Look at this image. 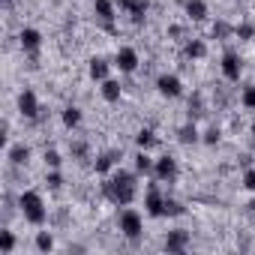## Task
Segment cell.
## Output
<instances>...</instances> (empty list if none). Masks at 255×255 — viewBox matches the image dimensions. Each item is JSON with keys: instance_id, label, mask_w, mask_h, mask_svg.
<instances>
[{"instance_id": "d4e9b609", "label": "cell", "mask_w": 255, "mask_h": 255, "mask_svg": "<svg viewBox=\"0 0 255 255\" xmlns=\"http://www.w3.org/2000/svg\"><path fill=\"white\" fill-rule=\"evenodd\" d=\"M12 249H15V234L12 231H3V234H0V252L9 255Z\"/></svg>"}, {"instance_id": "4316f807", "label": "cell", "mask_w": 255, "mask_h": 255, "mask_svg": "<svg viewBox=\"0 0 255 255\" xmlns=\"http://www.w3.org/2000/svg\"><path fill=\"white\" fill-rule=\"evenodd\" d=\"M234 33H237V39H252V36H255V27H252V24H237Z\"/></svg>"}, {"instance_id": "30bf717a", "label": "cell", "mask_w": 255, "mask_h": 255, "mask_svg": "<svg viewBox=\"0 0 255 255\" xmlns=\"http://www.w3.org/2000/svg\"><path fill=\"white\" fill-rule=\"evenodd\" d=\"M186 246H189V231H183V228L168 231V237H165V252H183Z\"/></svg>"}, {"instance_id": "7c38bea8", "label": "cell", "mask_w": 255, "mask_h": 255, "mask_svg": "<svg viewBox=\"0 0 255 255\" xmlns=\"http://www.w3.org/2000/svg\"><path fill=\"white\" fill-rule=\"evenodd\" d=\"M222 72H225L228 81H237V78H240V57H237L234 51H225V57H222Z\"/></svg>"}, {"instance_id": "5b68a950", "label": "cell", "mask_w": 255, "mask_h": 255, "mask_svg": "<svg viewBox=\"0 0 255 255\" xmlns=\"http://www.w3.org/2000/svg\"><path fill=\"white\" fill-rule=\"evenodd\" d=\"M114 66H117L120 72H135V66H138V51H135V48H120L117 57H114Z\"/></svg>"}, {"instance_id": "1f68e13d", "label": "cell", "mask_w": 255, "mask_h": 255, "mask_svg": "<svg viewBox=\"0 0 255 255\" xmlns=\"http://www.w3.org/2000/svg\"><path fill=\"white\" fill-rule=\"evenodd\" d=\"M204 141H207V144H216V141H219V129H216V126L204 132Z\"/></svg>"}, {"instance_id": "2e32d148", "label": "cell", "mask_w": 255, "mask_h": 255, "mask_svg": "<svg viewBox=\"0 0 255 255\" xmlns=\"http://www.w3.org/2000/svg\"><path fill=\"white\" fill-rule=\"evenodd\" d=\"M90 78H93V81H105V78H108V63H105L102 57H93V60H90Z\"/></svg>"}, {"instance_id": "4dcf8cb0", "label": "cell", "mask_w": 255, "mask_h": 255, "mask_svg": "<svg viewBox=\"0 0 255 255\" xmlns=\"http://www.w3.org/2000/svg\"><path fill=\"white\" fill-rule=\"evenodd\" d=\"M45 162H48L51 168H57V165H60V153H57V150H45Z\"/></svg>"}, {"instance_id": "d6a6232c", "label": "cell", "mask_w": 255, "mask_h": 255, "mask_svg": "<svg viewBox=\"0 0 255 255\" xmlns=\"http://www.w3.org/2000/svg\"><path fill=\"white\" fill-rule=\"evenodd\" d=\"M243 186H246V189H255V171H252V168L243 174Z\"/></svg>"}, {"instance_id": "83f0119b", "label": "cell", "mask_w": 255, "mask_h": 255, "mask_svg": "<svg viewBox=\"0 0 255 255\" xmlns=\"http://www.w3.org/2000/svg\"><path fill=\"white\" fill-rule=\"evenodd\" d=\"M45 183H48V189H60V186H63V177H60V171L54 168V171L45 177Z\"/></svg>"}, {"instance_id": "9c48e42d", "label": "cell", "mask_w": 255, "mask_h": 255, "mask_svg": "<svg viewBox=\"0 0 255 255\" xmlns=\"http://www.w3.org/2000/svg\"><path fill=\"white\" fill-rule=\"evenodd\" d=\"M162 204H165V195H162V192H159V186L153 183V186L147 189L144 207H147V213H150V216H162Z\"/></svg>"}, {"instance_id": "e575fe53", "label": "cell", "mask_w": 255, "mask_h": 255, "mask_svg": "<svg viewBox=\"0 0 255 255\" xmlns=\"http://www.w3.org/2000/svg\"><path fill=\"white\" fill-rule=\"evenodd\" d=\"M249 207H252V210H255V201H252V204H249Z\"/></svg>"}, {"instance_id": "ac0fdd59", "label": "cell", "mask_w": 255, "mask_h": 255, "mask_svg": "<svg viewBox=\"0 0 255 255\" xmlns=\"http://www.w3.org/2000/svg\"><path fill=\"white\" fill-rule=\"evenodd\" d=\"M117 159H120V153H114V150H111V153H102V156H99V159L93 162L96 174H105V171H108V168H111V165H114Z\"/></svg>"}, {"instance_id": "ba28073f", "label": "cell", "mask_w": 255, "mask_h": 255, "mask_svg": "<svg viewBox=\"0 0 255 255\" xmlns=\"http://www.w3.org/2000/svg\"><path fill=\"white\" fill-rule=\"evenodd\" d=\"M93 12H96V18L105 24V30H114V3L111 0H93Z\"/></svg>"}, {"instance_id": "603a6c76", "label": "cell", "mask_w": 255, "mask_h": 255, "mask_svg": "<svg viewBox=\"0 0 255 255\" xmlns=\"http://www.w3.org/2000/svg\"><path fill=\"white\" fill-rule=\"evenodd\" d=\"M36 249H39V252H51V249H54V237H51L48 231H39V234H36Z\"/></svg>"}, {"instance_id": "e0dca14e", "label": "cell", "mask_w": 255, "mask_h": 255, "mask_svg": "<svg viewBox=\"0 0 255 255\" xmlns=\"http://www.w3.org/2000/svg\"><path fill=\"white\" fill-rule=\"evenodd\" d=\"M120 93H123L120 81H111V78H105V81H102V96H105L108 102H117V99H120Z\"/></svg>"}, {"instance_id": "9a60e30c", "label": "cell", "mask_w": 255, "mask_h": 255, "mask_svg": "<svg viewBox=\"0 0 255 255\" xmlns=\"http://www.w3.org/2000/svg\"><path fill=\"white\" fill-rule=\"evenodd\" d=\"M183 54H186L189 60H201V57L207 54V45H204L201 39H192V42H186V48H183Z\"/></svg>"}, {"instance_id": "277c9868", "label": "cell", "mask_w": 255, "mask_h": 255, "mask_svg": "<svg viewBox=\"0 0 255 255\" xmlns=\"http://www.w3.org/2000/svg\"><path fill=\"white\" fill-rule=\"evenodd\" d=\"M141 228H144V222H141V216L135 213V210H123L120 213V231L126 234V237H138L141 234Z\"/></svg>"}, {"instance_id": "3957f363", "label": "cell", "mask_w": 255, "mask_h": 255, "mask_svg": "<svg viewBox=\"0 0 255 255\" xmlns=\"http://www.w3.org/2000/svg\"><path fill=\"white\" fill-rule=\"evenodd\" d=\"M117 6L129 15L135 24H141L144 21V12L150 9V0H117Z\"/></svg>"}, {"instance_id": "cb8c5ba5", "label": "cell", "mask_w": 255, "mask_h": 255, "mask_svg": "<svg viewBox=\"0 0 255 255\" xmlns=\"http://www.w3.org/2000/svg\"><path fill=\"white\" fill-rule=\"evenodd\" d=\"M63 123L69 126V129H72V126H78V123H81V111H78L75 105H69V108L63 111Z\"/></svg>"}, {"instance_id": "7a4b0ae2", "label": "cell", "mask_w": 255, "mask_h": 255, "mask_svg": "<svg viewBox=\"0 0 255 255\" xmlns=\"http://www.w3.org/2000/svg\"><path fill=\"white\" fill-rule=\"evenodd\" d=\"M18 204H21V213H24V219H27V222H33V225H42V222H45L48 210H45V204H42L39 192H24V195L18 198Z\"/></svg>"}, {"instance_id": "d6986e66", "label": "cell", "mask_w": 255, "mask_h": 255, "mask_svg": "<svg viewBox=\"0 0 255 255\" xmlns=\"http://www.w3.org/2000/svg\"><path fill=\"white\" fill-rule=\"evenodd\" d=\"M177 138H180V144H195V141H198V129H195V123H186V126H180Z\"/></svg>"}, {"instance_id": "f546056e", "label": "cell", "mask_w": 255, "mask_h": 255, "mask_svg": "<svg viewBox=\"0 0 255 255\" xmlns=\"http://www.w3.org/2000/svg\"><path fill=\"white\" fill-rule=\"evenodd\" d=\"M240 102H243L246 108H255V87H246L243 96H240Z\"/></svg>"}, {"instance_id": "6da1fadb", "label": "cell", "mask_w": 255, "mask_h": 255, "mask_svg": "<svg viewBox=\"0 0 255 255\" xmlns=\"http://www.w3.org/2000/svg\"><path fill=\"white\" fill-rule=\"evenodd\" d=\"M102 195H105L108 201L120 204V207L132 204V198H135V177H132L129 171H117L111 180L102 183Z\"/></svg>"}, {"instance_id": "484cf974", "label": "cell", "mask_w": 255, "mask_h": 255, "mask_svg": "<svg viewBox=\"0 0 255 255\" xmlns=\"http://www.w3.org/2000/svg\"><path fill=\"white\" fill-rule=\"evenodd\" d=\"M162 216H183V207H180L174 198H165V204H162Z\"/></svg>"}, {"instance_id": "836d02e7", "label": "cell", "mask_w": 255, "mask_h": 255, "mask_svg": "<svg viewBox=\"0 0 255 255\" xmlns=\"http://www.w3.org/2000/svg\"><path fill=\"white\" fill-rule=\"evenodd\" d=\"M252 135H255V120H252Z\"/></svg>"}, {"instance_id": "52a82bcc", "label": "cell", "mask_w": 255, "mask_h": 255, "mask_svg": "<svg viewBox=\"0 0 255 255\" xmlns=\"http://www.w3.org/2000/svg\"><path fill=\"white\" fill-rule=\"evenodd\" d=\"M156 177L162 180V183H171V180H177V159H171V156H162L159 162H156Z\"/></svg>"}, {"instance_id": "5bb4252c", "label": "cell", "mask_w": 255, "mask_h": 255, "mask_svg": "<svg viewBox=\"0 0 255 255\" xmlns=\"http://www.w3.org/2000/svg\"><path fill=\"white\" fill-rule=\"evenodd\" d=\"M186 15H189L192 21L207 18V3H204V0H186Z\"/></svg>"}, {"instance_id": "4fadbf2b", "label": "cell", "mask_w": 255, "mask_h": 255, "mask_svg": "<svg viewBox=\"0 0 255 255\" xmlns=\"http://www.w3.org/2000/svg\"><path fill=\"white\" fill-rule=\"evenodd\" d=\"M18 39H21V48H24V51H36V48L42 45V33L33 30V27H24Z\"/></svg>"}, {"instance_id": "8fae6325", "label": "cell", "mask_w": 255, "mask_h": 255, "mask_svg": "<svg viewBox=\"0 0 255 255\" xmlns=\"http://www.w3.org/2000/svg\"><path fill=\"white\" fill-rule=\"evenodd\" d=\"M156 87H159V93H162V96H171V99H174V96H180V90H183L177 75H159Z\"/></svg>"}, {"instance_id": "7402d4cb", "label": "cell", "mask_w": 255, "mask_h": 255, "mask_svg": "<svg viewBox=\"0 0 255 255\" xmlns=\"http://www.w3.org/2000/svg\"><path fill=\"white\" fill-rule=\"evenodd\" d=\"M135 168H138V171H144V174H150V171L156 168V165H153V159L147 156V150H141V153L135 156Z\"/></svg>"}, {"instance_id": "ffe728a7", "label": "cell", "mask_w": 255, "mask_h": 255, "mask_svg": "<svg viewBox=\"0 0 255 255\" xmlns=\"http://www.w3.org/2000/svg\"><path fill=\"white\" fill-rule=\"evenodd\" d=\"M27 159H30V147L18 144V147H12V150H9V162H12V165H24Z\"/></svg>"}, {"instance_id": "f1b7e54d", "label": "cell", "mask_w": 255, "mask_h": 255, "mask_svg": "<svg viewBox=\"0 0 255 255\" xmlns=\"http://www.w3.org/2000/svg\"><path fill=\"white\" fill-rule=\"evenodd\" d=\"M228 33H231V27H228L225 21H216V24H213V36H216V39H225Z\"/></svg>"}, {"instance_id": "8992f818", "label": "cell", "mask_w": 255, "mask_h": 255, "mask_svg": "<svg viewBox=\"0 0 255 255\" xmlns=\"http://www.w3.org/2000/svg\"><path fill=\"white\" fill-rule=\"evenodd\" d=\"M18 111L27 117V120H36L39 117V102H36V93L33 90H24L18 96Z\"/></svg>"}, {"instance_id": "44dd1931", "label": "cell", "mask_w": 255, "mask_h": 255, "mask_svg": "<svg viewBox=\"0 0 255 255\" xmlns=\"http://www.w3.org/2000/svg\"><path fill=\"white\" fill-rule=\"evenodd\" d=\"M135 144H138L141 150H150V147L156 144V135H153V129H141V132L135 135Z\"/></svg>"}]
</instances>
